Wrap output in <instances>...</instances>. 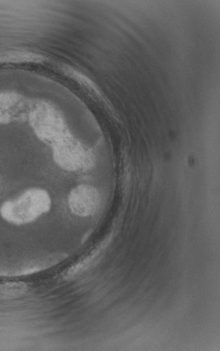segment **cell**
I'll return each instance as SVG.
<instances>
[{
  "mask_svg": "<svg viewBox=\"0 0 220 351\" xmlns=\"http://www.w3.org/2000/svg\"><path fill=\"white\" fill-rule=\"evenodd\" d=\"M68 202L73 214L80 217H89L98 210L101 196L96 188L89 185H80L70 193Z\"/></svg>",
  "mask_w": 220,
  "mask_h": 351,
  "instance_id": "5b68a950",
  "label": "cell"
},
{
  "mask_svg": "<svg viewBox=\"0 0 220 351\" xmlns=\"http://www.w3.org/2000/svg\"><path fill=\"white\" fill-rule=\"evenodd\" d=\"M27 119L37 138L52 147L71 135L62 114L51 103H35Z\"/></svg>",
  "mask_w": 220,
  "mask_h": 351,
  "instance_id": "7a4b0ae2",
  "label": "cell"
},
{
  "mask_svg": "<svg viewBox=\"0 0 220 351\" xmlns=\"http://www.w3.org/2000/svg\"><path fill=\"white\" fill-rule=\"evenodd\" d=\"M53 157L61 168L69 171L82 170L89 167L93 156L72 135L53 147Z\"/></svg>",
  "mask_w": 220,
  "mask_h": 351,
  "instance_id": "3957f363",
  "label": "cell"
},
{
  "mask_svg": "<svg viewBox=\"0 0 220 351\" xmlns=\"http://www.w3.org/2000/svg\"><path fill=\"white\" fill-rule=\"evenodd\" d=\"M52 206L51 195L46 190L32 188L0 206V216L7 223L23 226L34 223Z\"/></svg>",
  "mask_w": 220,
  "mask_h": 351,
  "instance_id": "6da1fadb",
  "label": "cell"
},
{
  "mask_svg": "<svg viewBox=\"0 0 220 351\" xmlns=\"http://www.w3.org/2000/svg\"><path fill=\"white\" fill-rule=\"evenodd\" d=\"M34 104L16 93H0V123L27 119Z\"/></svg>",
  "mask_w": 220,
  "mask_h": 351,
  "instance_id": "277c9868",
  "label": "cell"
}]
</instances>
